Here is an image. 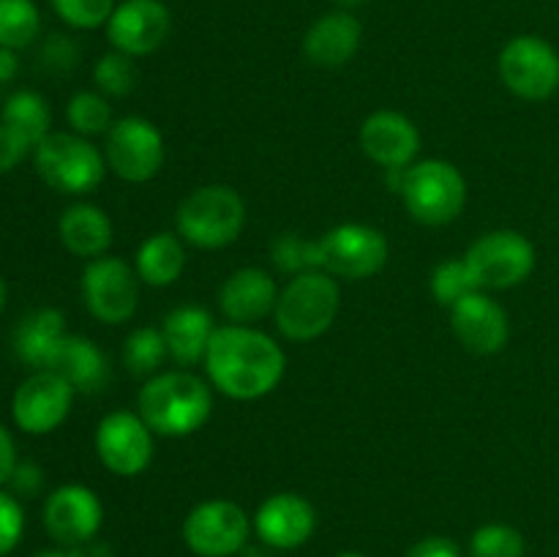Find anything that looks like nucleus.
Wrapping results in <instances>:
<instances>
[{
    "label": "nucleus",
    "instance_id": "1",
    "mask_svg": "<svg viewBox=\"0 0 559 557\" xmlns=\"http://www.w3.org/2000/svg\"><path fill=\"white\" fill-rule=\"evenodd\" d=\"M207 382L235 402H257L278 388L287 371L282 344L254 325H222L205 353Z\"/></svg>",
    "mask_w": 559,
    "mask_h": 557
},
{
    "label": "nucleus",
    "instance_id": "2",
    "mask_svg": "<svg viewBox=\"0 0 559 557\" xmlns=\"http://www.w3.org/2000/svg\"><path fill=\"white\" fill-rule=\"evenodd\" d=\"M136 413L153 435L189 437L207 424L213 413V386L194 371L173 369L147 377L136 396Z\"/></svg>",
    "mask_w": 559,
    "mask_h": 557
},
{
    "label": "nucleus",
    "instance_id": "3",
    "mask_svg": "<svg viewBox=\"0 0 559 557\" xmlns=\"http://www.w3.org/2000/svg\"><path fill=\"white\" fill-rule=\"evenodd\" d=\"M342 306V289L328 271H309L293 276L278 293L273 309L278 333L289 342H314L331 331Z\"/></svg>",
    "mask_w": 559,
    "mask_h": 557
},
{
    "label": "nucleus",
    "instance_id": "4",
    "mask_svg": "<svg viewBox=\"0 0 559 557\" xmlns=\"http://www.w3.org/2000/svg\"><path fill=\"white\" fill-rule=\"evenodd\" d=\"M246 202L233 186L211 183L191 191L175 213L183 244L194 249H224L243 233Z\"/></svg>",
    "mask_w": 559,
    "mask_h": 557
},
{
    "label": "nucleus",
    "instance_id": "5",
    "mask_svg": "<svg viewBox=\"0 0 559 557\" xmlns=\"http://www.w3.org/2000/svg\"><path fill=\"white\" fill-rule=\"evenodd\" d=\"M399 194L415 222L426 227H445L456 222L467 205V180L456 164L445 158H424L404 169Z\"/></svg>",
    "mask_w": 559,
    "mask_h": 557
},
{
    "label": "nucleus",
    "instance_id": "6",
    "mask_svg": "<svg viewBox=\"0 0 559 557\" xmlns=\"http://www.w3.org/2000/svg\"><path fill=\"white\" fill-rule=\"evenodd\" d=\"M33 167L49 189L80 197L102 186L107 158L87 137L74 131H49L33 147Z\"/></svg>",
    "mask_w": 559,
    "mask_h": 557
},
{
    "label": "nucleus",
    "instance_id": "7",
    "mask_svg": "<svg viewBox=\"0 0 559 557\" xmlns=\"http://www.w3.org/2000/svg\"><path fill=\"white\" fill-rule=\"evenodd\" d=\"M464 262L484 293L511 289L535 271V246L519 229H491L464 251Z\"/></svg>",
    "mask_w": 559,
    "mask_h": 557
},
{
    "label": "nucleus",
    "instance_id": "8",
    "mask_svg": "<svg viewBox=\"0 0 559 557\" xmlns=\"http://www.w3.org/2000/svg\"><path fill=\"white\" fill-rule=\"evenodd\" d=\"M107 167L126 183H147L156 178L167 158L162 131L140 115L115 120L104 145Z\"/></svg>",
    "mask_w": 559,
    "mask_h": 557
},
{
    "label": "nucleus",
    "instance_id": "9",
    "mask_svg": "<svg viewBox=\"0 0 559 557\" xmlns=\"http://www.w3.org/2000/svg\"><path fill=\"white\" fill-rule=\"evenodd\" d=\"M254 530L249 513L233 500H205L183 519V544L197 557H235Z\"/></svg>",
    "mask_w": 559,
    "mask_h": 557
},
{
    "label": "nucleus",
    "instance_id": "10",
    "mask_svg": "<svg viewBox=\"0 0 559 557\" xmlns=\"http://www.w3.org/2000/svg\"><path fill=\"white\" fill-rule=\"evenodd\" d=\"M322 271L347 282L377 276L391 257L385 235L369 224H338L320 238Z\"/></svg>",
    "mask_w": 559,
    "mask_h": 557
},
{
    "label": "nucleus",
    "instance_id": "11",
    "mask_svg": "<svg viewBox=\"0 0 559 557\" xmlns=\"http://www.w3.org/2000/svg\"><path fill=\"white\" fill-rule=\"evenodd\" d=\"M500 80L524 102H544L559 87V52L540 36H516L502 47Z\"/></svg>",
    "mask_w": 559,
    "mask_h": 557
},
{
    "label": "nucleus",
    "instance_id": "12",
    "mask_svg": "<svg viewBox=\"0 0 559 557\" xmlns=\"http://www.w3.org/2000/svg\"><path fill=\"white\" fill-rule=\"evenodd\" d=\"M82 298L91 317L104 325H120L140 306V276L120 257H96L82 271Z\"/></svg>",
    "mask_w": 559,
    "mask_h": 557
},
{
    "label": "nucleus",
    "instance_id": "13",
    "mask_svg": "<svg viewBox=\"0 0 559 557\" xmlns=\"http://www.w3.org/2000/svg\"><path fill=\"white\" fill-rule=\"evenodd\" d=\"M98 462L120 478L145 473L153 462V431L140 413L115 410L96 426Z\"/></svg>",
    "mask_w": 559,
    "mask_h": 557
},
{
    "label": "nucleus",
    "instance_id": "14",
    "mask_svg": "<svg viewBox=\"0 0 559 557\" xmlns=\"http://www.w3.org/2000/svg\"><path fill=\"white\" fill-rule=\"evenodd\" d=\"M74 388L58 371H33L20 382L11 399V415L14 424L25 435L41 437L58 429L71 413L74 404Z\"/></svg>",
    "mask_w": 559,
    "mask_h": 557
},
{
    "label": "nucleus",
    "instance_id": "15",
    "mask_svg": "<svg viewBox=\"0 0 559 557\" xmlns=\"http://www.w3.org/2000/svg\"><path fill=\"white\" fill-rule=\"evenodd\" d=\"M173 31V14L164 0H123L115 5L107 22V38L112 49L129 58H145L156 52Z\"/></svg>",
    "mask_w": 559,
    "mask_h": 557
},
{
    "label": "nucleus",
    "instance_id": "16",
    "mask_svg": "<svg viewBox=\"0 0 559 557\" xmlns=\"http://www.w3.org/2000/svg\"><path fill=\"white\" fill-rule=\"evenodd\" d=\"M104 522V506L93 489L82 484L58 486L52 495L44 500V528L58 541L60 546L87 544L96 538Z\"/></svg>",
    "mask_w": 559,
    "mask_h": 557
},
{
    "label": "nucleus",
    "instance_id": "17",
    "mask_svg": "<svg viewBox=\"0 0 559 557\" xmlns=\"http://www.w3.org/2000/svg\"><path fill=\"white\" fill-rule=\"evenodd\" d=\"M257 538L276 552H293L304 546L317 530V511L298 491H276L257 508L254 519Z\"/></svg>",
    "mask_w": 559,
    "mask_h": 557
},
{
    "label": "nucleus",
    "instance_id": "18",
    "mask_svg": "<svg viewBox=\"0 0 559 557\" xmlns=\"http://www.w3.org/2000/svg\"><path fill=\"white\" fill-rule=\"evenodd\" d=\"M451 328L459 344L473 355H497L511 339L508 311L484 289L451 306Z\"/></svg>",
    "mask_w": 559,
    "mask_h": 557
},
{
    "label": "nucleus",
    "instance_id": "19",
    "mask_svg": "<svg viewBox=\"0 0 559 557\" xmlns=\"http://www.w3.org/2000/svg\"><path fill=\"white\" fill-rule=\"evenodd\" d=\"M360 151L385 173L407 169L420 153V131L407 115L377 109L360 126Z\"/></svg>",
    "mask_w": 559,
    "mask_h": 557
},
{
    "label": "nucleus",
    "instance_id": "20",
    "mask_svg": "<svg viewBox=\"0 0 559 557\" xmlns=\"http://www.w3.org/2000/svg\"><path fill=\"white\" fill-rule=\"evenodd\" d=\"M278 304V284L265 268H240L229 273L218 289L222 315L233 325H254L262 317L273 315Z\"/></svg>",
    "mask_w": 559,
    "mask_h": 557
},
{
    "label": "nucleus",
    "instance_id": "21",
    "mask_svg": "<svg viewBox=\"0 0 559 557\" xmlns=\"http://www.w3.org/2000/svg\"><path fill=\"white\" fill-rule=\"evenodd\" d=\"M364 25L358 16L338 9L322 14L304 36V55L317 69H342L358 55Z\"/></svg>",
    "mask_w": 559,
    "mask_h": 557
},
{
    "label": "nucleus",
    "instance_id": "22",
    "mask_svg": "<svg viewBox=\"0 0 559 557\" xmlns=\"http://www.w3.org/2000/svg\"><path fill=\"white\" fill-rule=\"evenodd\" d=\"M66 336H69V331H66L63 311L44 306V309L22 317L14 331V353L33 371H49Z\"/></svg>",
    "mask_w": 559,
    "mask_h": 557
},
{
    "label": "nucleus",
    "instance_id": "23",
    "mask_svg": "<svg viewBox=\"0 0 559 557\" xmlns=\"http://www.w3.org/2000/svg\"><path fill=\"white\" fill-rule=\"evenodd\" d=\"M216 322L213 315L202 306H178L164 317L162 333L167 339L169 358L178 360L180 366H194L205 360L207 344H211L213 333H216Z\"/></svg>",
    "mask_w": 559,
    "mask_h": 557
},
{
    "label": "nucleus",
    "instance_id": "24",
    "mask_svg": "<svg viewBox=\"0 0 559 557\" xmlns=\"http://www.w3.org/2000/svg\"><path fill=\"white\" fill-rule=\"evenodd\" d=\"M58 235L60 244L74 257L96 260V257L107 254V249L112 246V222L93 202H74L60 216Z\"/></svg>",
    "mask_w": 559,
    "mask_h": 557
},
{
    "label": "nucleus",
    "instance_id": "25",
    "mask_svg": "<svg viewBox=\"0 0 559 557\" xmlns=\"http://www.w3.org/2000/svg\"><path fill=\"white\" fill-rule=\"evenodd\" d=\"M49 371L66 377L76 393H98L109 382V360L104 349L93 339L74 333H69L60 344Z\"/></svg>",
    "mask_w": 559,
    "mask_h": 557
},
{
    "label": "nucleus",
    "instance_id": "26",
    "mask_svg": "<svg viewBox=\"0 0 559 557\" xmlns=\"http://www.w3.org/2000/svg\"><path fill=\"white\" fill-rule=\"evenodd\" d=\"M186 268V246L180 235L156 233L145 238L136 249L134 271L147 287H169L180 278Z\"/></svg>",
    "mask_w": 559,
    "mask_h": 557
},
{
    "label": "nucleus",
    "instance_id": "27",
    "mask_svg": "<svg viewBox=\"0 0 559 557\" xmlns=\"http://www.w3.org/2000/svg\"><path fill=\"white\" fill-rule=\"evenodd\" d=\"M0 123H5L11 131H16L33 151V147L52 131L49 129V126H52V112H49V104L41 93L16 91L3 102Z\"/></svg>",
    "mask_w": 559,
    "mask_h": 557
},
{
    "label": "nucleus",
    "instance_id": "28",
    "mask_svg": "<svg viewBox=\"0 0 559 557\" xmlns=\"http://www.w3.org/2000/svg\"><path fill=\"white\" fill-rule=\"evenodd\" d=\"M41 33V14L33 0H0V47L14 52L31 47Z\"/></svg>",
    "mask_w": 559,
    "mask_h": 557
},
{
    "label": "nucleus",
    "instance_id": "29",
    "mask_svg": "<svg viewBox=\"0 0 559 557\" xmlns=\"http://www.w3.org/2000/svg\"><path fill=\"white\" fill-rule=\"evenodd\" d=\"M169 358L167 339L158 328H136L123 342V364L131 375L153 377Z\"/></svg>",
    "mask_w": 559,
    "mask_h": 557
},
{
    "label": "nucleus",
    "instance_id": "30",
    "mask_svg": "<svg viewBox=\"0 0 559 557\" xmlns=\"http://www.w3.org/2000/svg\"><path fill=\"white\" fill-rule=\"evenodd\" d=\"M271 260L276 271L289 273V276L322 271L320 240H309L298 233H282L271 244Z\"/></svg>",
    "mask_w": 559,
    "mask_h": 557
},
{
    "label": "nucleus",
    "instance_id": "31",
    "mask_svg": "<svg viewBox=\"0 0 559 557\" xmlns=\"http://www.w3.org/2000/svg\"><path fill=\"white\" fill-rule=\"evenodd\" d=\"M66 118L74 134L93 137V134H107L112 129V107H109L104 93L80 91L69 98L66 107Z\"/></svg>",
    "mask_w": 559,
    "mask_h": 557
},
{
    "label": "nucleus",
    "instance_id": "32",
    "mask_svg": "<svg viewBox=\"0 0 559 557\" xmlns=\"http://www.w3.org/2000/svg\"><path fill=\"white\" fill-rule=\"evenodd\" d=\"M93 82H96V87L107 98H126L129 93L136 91L140 69H136L134 58L112 49V52L102 55L96 60V66H93Z\"/></svg>",
    "mask_w": 559,
    "mask_h": 557
},
{
    "label": "nucleus",
    "instance_id": "33",
    "mask_svg": "<svg viewBox=\"0 0 559 557\" xmlns=\"http://www.w3.org/2000/svg\"><path fill=\"white\" fill-rule=\"evenodd\" d=\"M527 541L513 524L489 522L469 538V557H524Z\"/></svg>",
    "mask_w": 559,
    "mask_h": 557
},
{
    "label": "nucleus",
    "instance_id": "34",
    "mask_svg": "<svg viewBox=\"0 0 559 557\" xmlns=\"http://www.w3.org/2000/svg\"><path fill=\"white\" fill-rule=\"evenodd\" d=\"M475 289H478V284H475V276L467 262H464V257L440 262L431 273V295L448 309L462 298H467L469 293H475Z\"/></svg>",
    "mask_w": 559,
    "mask_h": 557
},
{
    "label": "nucleus",
    "instance_id": "35",
    "mask_svg": "<svg viewBox=\"0 0 559 557\" xmlns=\"http://www.w3.org/2000/svg\"><path fill=\"white\" fill-rule=\"evenodd\" d=\"M55 14L76 31H96L107 25L115 11V0H49Z\"/></svg>",
    "mask_w": 559,
    "mask_h": 557
},
{
    "label": "nucleus",
    "instance_id": "36",
    "mask_svg": "<svg viewBox=\"0 0 559 557\" xmlns=\"http://www.w3.org/2000/svg\"><path fill=\"white\" fill-rule=\"evenodd\" d=\"M25 533V511L20 506V497L0 489V557L16 549Z\"/></svg>",
    "mask_w": 559,
    "mask_h": 557
},
{
    "label": "nucleus",
    "instance_id": "37",
    "mask_svg": "<svg viewBox=\"0 0 559 557\" xmlns=\"http://www.w3.org/2000/svg\"><path fill=\"white\" fill-rule=\"evenodd\" d=\"M41 63L47 66L49 71H55V74H66V71H71L80 63V47H76L69 36L55 33V36H49L47 44L41 47Z\"/></svg>",
    "mask_w": 559,
    "mask_h": 557
},
{
    "label": "nucleus",
    "instance_id": "38",
    "mask_svg": "<svg viewBox=\"0 0 559 557\" xmlns=\"http://www.w3.org/2000/svg\"><path fill=\"white\" fill-rule=\"evenodd\" d=\"M9 486H11V495L36 497L38 491L44 489V470L38 467L36 462H27V459H22V462H16L14 473H11Z\"/></svg>",
    "mask_w": 559,
    "mask_h": 557
},
{
    "label": "nucleus",
    "instance_id": "39",
    "mask_svg": "<svg viewBox=\"0 0 559 557\" xmlns=\"http://www.w3.org/2000/svg\"><path fill=\"white\" fill-rule=\"evenodd\" d=\"M27 153H33L31 145H27L16 131H11L9 126L0 123V175L11 173Z\"/></svg>",
    "mask_w": 559,
    "mask_h": 557
},
{
    "label": "nucleus",
    "instance_id": "40",
    "mask_svg": "<svg viewBox=\"0 0 559 557\" xmlns=\"http://www.w3.org/2000/svg\"><path fill=\"white\" fill-rule=\"evenodd\" d=\"M404 557H464V555L456 546V541L445 538V535H429V538H420L418 544L409 546Z\"/></svg>",
    "mask_w": 559,
    "mask_h": 557
},
{
    "label": "nucleus",
    "instance_id": "41",
    "mask_svg": "<svg viewBox=\"0 0 559 557\" xmlns=\"http://www.w3.org/2000/svg\"><path fill=\"white\" fill-rule=\"evenodd\" d=\"M16 446H14V437H11V431L5 429L3 424H0V486L9 484L11 473H14L16 467Z\"/></svg>",
    "mask_w": 559,
    "mask_h": 557
},
{
    "label": "nucleus",
    "instance_id": "42",
    "mask_svg": "<svg viewBox=\"0 0 559 557\" xmlns=\"http://www.w3.org/2000/svg\"><path fill=\"white\" fill-rule=\"evenodd\" d=\"M16 74H20V58H16L14 49L0 47V85L14 80Z\"/></svg>",
    "mask_w": 559,
    "mask_h": 557
},
{
    "label": "nucleus",
    "instance_id": "43",
    "mask_svg": "<svg viewBox=\"0 0 559 557\" xmlns=\"http://www.w3.org/2000/svg\"><path fill=\"white\" fill-rule=\"evenodd\" d=\"M273 552L276 549H271V546H246L243 552H240V557H273Z\"/></svg>",
    "mask_w": 559,
    "mask_h": 557
},
{
    "label": "nucleus",
    "instance_id": "44",
    "mask_svg": "<svg viewBox=\"0 0 559 557\" xmlns=\"http://www.w3.org/2000/svg\"><path fill=\"white\" fill-rule=\"evenodd\" d=\"M36 557H82L80 549H47V552H38Z\"/></svg>",
    "mask_w": 559,
    "mask_h": 557
},
{
    "label": "nucleus",
    "instance_id": "45",
    "mask_svg": "<svg viewBox=\"0 0 559 557\" xmlns=\"http://www.w3.org/2000/svg\"><path fill=\"white\" fill-rule=\"evenodd\" d=\"M5 300H9V284H5L3 273H0V311L5 309Z\"/></svg>",
    "mask_w": 559,
    "mask_h": 557
},
{
    "label": "nucleus",
    "instance_id": "46",
    "mask_svg": "<svg viewBox=\"0 0 559 557\" xmlns=\"http://www.w3.org/2000/svg\"><path fill=\"white\" fill-rule=\"evenodd\" d=\"M338 5H342L344 11H349V9H358V5H364L366 0H336Z\"/></svg>",
    "mask_w": 559,
    "mask_h": 557
},
{
    "label": "nucleus",
    "instance_id": "47",
    "mask_svg": "<svg viewBox=\"0 0 559 557\" xmlns=\"http://www.w3.org/2000/svg\"><path fill=\"white\" fill-rule=\"evenodd\" d=\"M336 557H366V555H360V552H342V555Z\"/></svg>",
    "mask_w": 559,
    "mask_h": 557
}]
</instances>
